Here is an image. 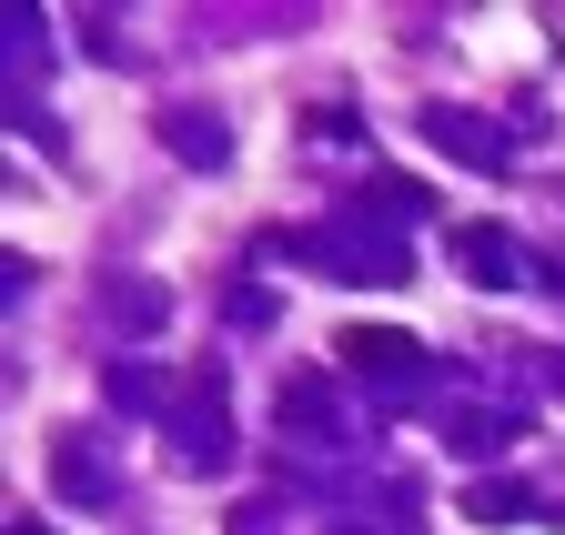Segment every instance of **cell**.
Returning a JSON list of instances; mask_svg holds the SVG:
<instances>
[{
    "label": "cell",
    "mask_w": 565,
    "mask_h": 535,
    "mask_svg": "<svg viewBox=\"0 0 565 535\" xmlns=\"http://www.w3.org/2000/svg\"><path fill=\"white\" fill-rule=\"evenodd\" d=\"M465 263H475V283H505L515 274V253L494 243V233H465Z\"/></svg>",
    "instance_id": "cell-1"
}]
</instances>
